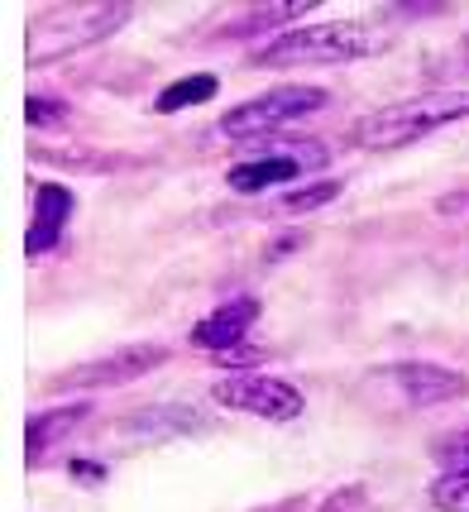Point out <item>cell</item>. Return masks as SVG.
<instances>
[{
	"label": "cell",
	"mask_w": 469,
	"mask_h": 512,
	"mask_svg": "<svg viewBox=\"0 0 469 512\" xmlns=\"http://www.w3.org/2000/svg\"><path fill=\"white\" fill-rule=\"evenodd\" d=\"M374 379L388 383V388H398L402 398L417 402V407H436V402L465 398V393H469L465 374L441 369V364H422V359H412V364H388V369H379Z\"/></svg>",
	"instance_id": "52a82bcc"
},
{
	"label": "cell",
	"mask_w": 469,
	"mask_h": 512,
	"mask_svg": "<svg viewBox=\"0 0 469 512\" xmlns=\"http://www.w3.org/2000/svg\"><path fill=\"white\" fill-rule=\"evenodd\" d=\"M67 216H72V192L58 187V182H39V187H34V221H29L24 249H29V254H48V249L63 240Z\"/></svg>",
	"instance_id": "9c48e42d"
},
{
	"label": "cell",
	"mask_w": 469,
	"mask_h": 512,
	"mask_svg": "<svg viewBox=\"0 0 469 512\" xmlns=\"http://www.w3.org/2000/svg\"><path fill=\"white\" fill-rule=\"evenodd\" d=\"M130 20V5H106V0H87V5H53L29 24V67H48L53 58H67L77 48H91L111 39L120 24Z\"/></svg>",
	"instance_id": "3957f363"
},
{
	"label": "cell",
	"mask_w": 469,
	"mask_h": 512,
	"mask_svg": "<svg viewBox=\"0 0 469 512\" xmlns=\"http://www.w3.org/2000/svg\"><path fill=\"white\" fill-rule=\"evenodd\" d=\"M87 412H91L87 402H77V407H58V412H44V417H34V422H29V455H44V450L53 446V441H58L63 431H72V426L82 422Z\"/></svg>",
	"instance_id": "4fadbf2b"
},
{
	"label": "cell",
	"mask_w": 469,
	"mask_h": 512,
	"mask_svg": "<svg viewBox=\"0 0 469 512\" xmlns=\"http://www.w3.org/2000/svg\"><path fill=\"white\" fill-rule=\"evenodd\" d=\"M221 91V82L211 77V72H197V77H182V82H173V87L158 91V111L173 115V111H187V106H206L211 96Z\"/></svg>",
	"instance_id": "7c38bea8"
},
{
	"label": "cell",
	"mask_w": 469,
	"mask_h": 512,
	"mask_svg": "<svg viewBox=\"0 0 469 512\" xmlns=\"http://www.w3.org/2000/svg\"><path fill=\"white\" fill-rule=\"evenodd\" d=\"M163 359H168L163 345H115L111 355L67 369L63 379H58V388H115V383H134L139 374L158 369Z\"/></svg>",
	"instance_id": "8992f818"
},
{
	"label": "cell",
	"mask_w": 469,
	"mask_h": 512,
	"mask_svg": "<svg viewBox=\"0 0 469 512\" xmlns=\"http://www.w3.org/2000/svg\"><path fill=\"white\" fill-rule=\"evenodd\" d=\"M326 101H331V96H326L321 87L288 82V87H273V91H264V96L240 101L230 115H221V125H216V130H221L225 139H264V134L283 130V125L302 120V115L321 111Z\"/></svg>",
	"instance_id": "277c9868"
},
{
	"label": "cell",
	"mask_w": 469,
	"mask_h": 512,
	"mask_svg": "<svg viewBox=\"0 0 469 512\" xmlns=\"http://www.w3.org/2000/svg\"><path fill=\"white\" fill-rule=\"evenodd\" d=\"M254 321H259V297H235V302L216 307L211 316H201L192 326V345L206 350V355H230Z\"/></svg>",
	"instance_id": "ba28073f"
},
{
	"label": "cell",
	"mask_w": 469,
	"mask_h": 512,
	"mask_svg": "<svg viewBox=\"0 0 469 512\" xmlns=\"http://www.w3.org/2000/svg\"><path fill=\"white\" fill-rule=\"evenodd\" d=\"M431 503L441 512H469V474H441L431 484Z\"/></svg>",
	"instance_id": "5bb4252c"
},
{
	"label": "cell",
	"mask_w": 469,
	"mask_h": 512,
	"mask_svg": "<svg viewBox=\"0 0 469 512\" xmlns=\"http://www.w3.org/2000/svg\"><path fill=\"white\" fill-rule=\"evenodd\" d=\"M436 460L450 469V474H469V431H455V436H441L436 441Z\"/></svg>",
	"instance_id": "9a60e30c"
},
{
	"label": "cell",
	"mask_w": 469,
	"mask_h": 512,
	"mask_svg": "<svg viewBox=\"0 0 469 512\" xmlns=\"http://www.w3.org/2000/svg\"><path fill=\"white\" fill-rule=\"evenodd\" d=\"M211 398L230 407V412H249V417H264V422H297L307 398L283 379H268V374H230V379L211 383Z\"/></svg>",
	"instance_id": "5b68a950"
},
{
	"label": "cell",
	"mask_w": 469,
	"mask_h": 512,
	"mask_svg": "<svg viewBox=\"0 0 469 512\" xmlns=\"http://www.w3.org/2000/svg\"><path fill=\"white\" fill-rule=\"evenodd\" d=\"M383 39L374 24L364 20H331L307 24V29H283L273 44L254 53L259 67H331V63H359L369 53H383Z\"/></svg>",
	"instance_id": "7a4b0ae2"
},
{
	"label": "cell",
	"mask_w": 469,
	"mask_h": 512,
	"mask_svg": "<svg viewBox=\"0 0 469 512\" xmlns=\"http://www.w3.org/2000/svg\"><path fill=\"white\" fill-rule=\"evenodd\" d=\"M24 115H29V125H53L58 115H67L63 101H48V96H29L24 101Z\"/></svg>",
	"instance_id": "e0dca14e"
},
{
	"label": "cell",
	"mask_w": 469,
	"mask_h": 512,
	"mask_svg": "<svg viewBox=\"0 0 469 512\" xmlns=\"http://www.w3.org/2000/svg\"><path fill=\"white\" fill-rule=\"evenodd\" d=\"M455 120H469L465 87L422 91V96H407V101H393L383 111L364 115L355 125V144L359 149H374V154H393V149H407V144H417L426 134L446 130Z\"/></svg>",
	"instance_id": "6da1fadb"
},
{
	"label": "cell",
	"mask_w": 469,
	"mask_h": 512,
	"mask_svg": "<svg viewBox=\"0 0 469 512\" xmlns=\"http://www.w3.org/2000/svg\"><path fill=\"white\" fill-rule=\"evenodd\" d=\"M134 436H178V431H206L192 407H149L130 422Z\"/></svg>",
	"instance_id": "8fae6325"
},
{
	"label": "cell",
	"mask_w": 469,
	"mask_h": 512,
	"mask_svg": "<svg viewBox=\"0 0 469 512\" xmlns=\"http://www.w3.org/2000/svg\"><path fill=\"white\" fill-rule=\"evenodd\" d=\"M340 197V182H316V187H302V192H292V197H283L278 206L283 211H312V206H326V201Z\"/></svg>",
	"instance_id": "2e32d148"
},
{
	"label": "cell",
	"mask_w": 469,
	"mask_h": 512,
	"mask_svg": "<svg viewBox=\"0 0 469 512\" xmlns=\"http://www.w3.org/2000/svg\"><path fill=\"white\" fill-rule=\"evenodd\" d=\"M312 163L302 158H245L225 173V187L240 192V197H254V192H268V187H283V182H297Z\"/></svg>",
	"instance_id": "30bf717a"
}]
</instances>
